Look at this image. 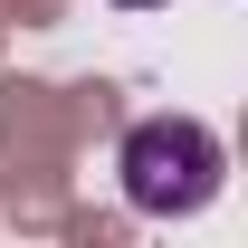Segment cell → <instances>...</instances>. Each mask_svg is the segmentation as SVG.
Returning <instances> with one entry per match:
<instances>
[{"label":"cell","instance_id":"6da1fadb","mask_svg":"<svg viewBox=\"0 0 248 248\" xmlns=\"http://www.w3.org/2000/svg\"><path fill=\"white\" fill-rule=\"evenodd\" d=\"M124 201L143 219H191V210H210L219 201V172H229V153H219V134L210 124H191V115H143L134 134H124Z\"/></svg>","mask_w":248,"mask_h":248},{"label":"cell","instance_id":"7a4b0ae2","mask_svg":"<svg viewBox=\"0 0 248 248\" xmlns=\"http://www.w3.org/2000/svg\"><path fill=\"white\" fill-rule=\"evenodd\" d=\"M115 10H153V0H115Z\"/></svg>","mask_w":248,"mask_h":248}]
</instances>
